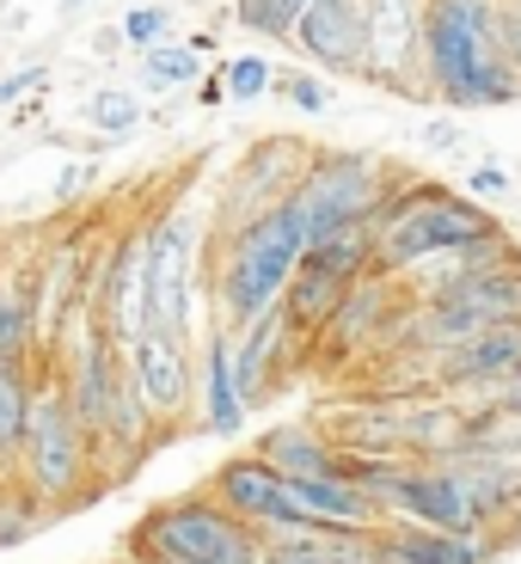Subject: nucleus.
<instances>
[{
  "mask_svg": "<svg viewBox=\"0 0 521 564\" xmlns=\"http://www.w3.org/2000/svg\"><path fill=\"white\" fill-rule=\"evenodd\" d=\"M423 86L448 111H497L521 99L503 0H430L423 7Z\"/></svg>",
  "mask_w": 521,
  "mask_h": 564,
  "instance_id": "f257e3e1",
  "label": "nucleus"
},
{
  "mask_svg": "<svg viewBox=\"0 0 521 564\" xmlns=\"http://www.w3.org/2000/svg\"><path fill=\"white\" fill-rule=\"evenodd\" d=\"M301 258H307V221L301 203H276L270 215L221 234V270H215V325L246 332L252 319H264L270 307H282L289 282H295Z\"/></svg>",
  "mask_w": 521,
  "mask_h": 564,
  "instance_id": "f03ea898",
  "label": "nucleus"
},
{
  "mask_svg": "<svg viewBox=\"0 0 521 564\" xmlns=\"http://www.w3.org/2000/svg\"><path fill=\"white\" fill-rule=\"evenodd\" d=\"M497 215L473 203L466 191H442V184H393L387 203L375 209V270L381 276H411L430 258H448L460 246L497 234Z\"/></svg>",
  "mask_w": 521,
  "mask_h": 564,
  "instance_id": "7ed1b4c3",
  "label": "nucleus"
},
{
  "mask_svg": "<svg viewBox=\"0 0 521 564\" xmlns=\"http://www.w3.org/2000/svg\"><path fill=\"white\" fill-rule=\"evenodd\" d=\"M13 473L56 509V516L99 503V491H111V485H105V466H99V442H93V430L74 417L68 393H62V381L50 375V368H43V393H37V411H31V436H25V454H19Z\"/></svg>",
  "mask_w": 521,
  "mask_h": 564,
  "instance_id": "20e7f679",
  "label": "nucleus"
},
{
  "mask_svg": "<svg viewBox=\"0 0 521 564\" xmlns=\"http://www.w3.org/2000/svg\"><path fill=\"white\" fill-rule=\"evenodd\" d=\"M129 552L148 564H264V534L203 491L154 503L129 528Z\"/></svg>",
  "mask_w": 521,
  "mask_h": 564,
  "instance_id": "39448f33",
  "label": "nucleus"
},
{
  "mask_svg": "<svg viewBox=\"0 0 521 564\" xmlns=\"http://www.w3.org/2000/svg\"><path fill=\"white\" fill-rule=\"evenodd\" d=\"M387 191H393V172L375 154H356V148L313 154L307 178H301V191H295L301 221H307V246L325 240V234H338V227H350V221H375Z\"/></svg>",
  "mask_w": 521,
  "mask_h": 564,
  "instance_id": "423d86ee",
  "label": "nucleus"
},
{
  "mask_svg": "<svg viewBox=\"0 0 521 564\" xmlns=\"http://www.w3.org/2000/svg\"><path fill=\"white\" fill-rule=\"evenodd\" d=\"M497 325H521V264H503L491 276H473L448 295L423 301V313L411 319V338L436 356L479 338V332H497Z\"/></svg>",
  "mask_w": 521,
  "mask_h": 564,
  "instance_id": "0eeeda50",
  "label": "nucleus"
},
{
  "mask_svg": "<svg viewBox=\"0 0 521 564\" xmlns=\"http://www.w3.org/2000/svg\"><path fill=\"white\" fill-rule=\"evenodd\" d=\"M307 160H313V148H307V141H295V135L258 141L252 154H240V166L227 172L221 197H215V227L234 234V227L270 215L276 203H289L301 191V178H307Z\"/></svg>",
  "mask_w": 521,
  "mask_h": 564,
  "instance_id": "6e6552de",
  "label": "nucleus"
},
{
  "mask_svg": "<svg viewBox=\"0 0 521 564\" xmlns=\"http://www.w3.org/2000/svg\"><path fill=\"white\" fill-rule=\"evenodd\" d=\"M99 313L105 338L129 356V344L154 325V221L117 234L111 252H105V276H99Z\"/></svg>",
  "mask_w": 521,
  "mask_h": 564,
  "instance_id": "1a4fd4ad",
  "label": "nucleus"
},
{
  "mask_svg": "<svg viewBox=\"0 0 521 564\" xmlns=\"http://www.w3.org/2000/svg\"><path fill=\"white\" fill-rule=\"evenodd\" d=\"M381 509L387 522H405V528H442V534H491L466 491V479L454 473L448 460L423 466V460H405L393 479L381 485Z\"/></svg>",
  "mask_w": 521,
  "mask_h": 564,
  "instance_id": "9d476101",
  "label": "nucleus"
},
{
  "mask_svg": "<svg viewBox=\"0 0 521 564\" xmlns=\"http://www.w3.org/2000/svg\"><path fill=\"white\" fill-rule=\"evenodd\" d=\"M197 246L203 215L191 203H172L154 221V325L172 338H191L197 325Z\"/></svg>",
  "mask_w": 521,
  "mask_h": 564,
  "instance_id": "9b49d317",
  "label": "nucleus"
},
{
  "mask_svg": "<svg viewBox=\"0 0 521 564\" xmlns=\"http://www.w3.org/2000/svg\"><path fill=\"white\" fill-rule=\"evenodd\" d=\"M423 7L430 0H362V80L411 93L423 62Z\"/></svg>",
  "mask_w": 521,
  "mask_h": 564,
  "instance_id": "f8f14e48",
  "label": "nucleus"
},
{
  "mask_svg": "<svg viewBox=\"0 0 521 564\" xmlns=\"http://www.w3.org/2000/svg\"><path fill=\"white\" fill-rule=\"evenodd\" d=\"M129 368H135L148 411L160 417V430H184L197 411V362H191V338H172L160 325H148L129 344Z\"/></svg>",
  "mask_w": 521,
  "mask_h": 564,
  "instance_id": "ddd939ff",
  "label": "nucleus"
},
{
  "mask_svg": "<svg viewBox=\"0 0 521 564\" xmlns=\"http://www.w3.org/2000/svg\"><path fill=\"white\" fill-rule=\"evenodd\" d=\"M209 497L227 516H240L246 528H258V534H289V528H301L295 503H289V479H282L264 454H234V460H221V473L209 479Z\"/></svg>",
  "mask_w": 521,
  "mask_h": 564,
  "instance_id": "4468645a",
  "label": "nucleus"
},
{
  "mask_svg": "<svg viewBox=\"0 0 521 564\" xmlns=\"http://www.w3.org/2000/svg\"><path fill=\"white\" fill-rule=\"evenodd\" d=\"M515 375H521V325H497V332H479V338L430 356V393L442 399L485 393V387L515 381Z\"/></svg>",
  "mask_w": 521,
  "mask_h": 564,
  "instance_id": "2eb2a0df",
  "label": "nucleus"
},
{
  "mask_svg": "<svg viewBox=\"0 0 521 564\" xmlns=\"http://www.w3.org/2000/svg\"><path fill=\"white\" fill-rule=\"evenodd\" d=\"M246 393H240V368H234V332L215 325L197 350V436H240L246 430Z\"/></svg>",
  "mask_w": 521,
  "mask_h": 564,
  "instance_id": "dca6fc26",
  "label": "nucleus"
},
{
  "mask_svg": "<svg viewBox=\"0 0 521 564\" xmlns=\"http://www.w3.org/2000/svg\"><path fill=\"white\" fill-rule=\"evenodd\" d=\"M313 74H362V0H313L289 37Z\"/></svg>",
  "mask_w": 521,
  "mask_h": 564,
  "instance_id": "f3484780",
  "label": "nucleus"
},
{
  "mask_svg": "<svg viewBox=\"0 0 521 564\" xmlns=\"http://www.w3.org/2000/svg\"><path fill=\"white\" fill-rule=\"evenodd\" d=\"M289 503H295L301 528H350V534L387 528V509L350 479H289Z\"/></svg>",
  "mask_w": 521,
  "mask_h": 564,
  "instance_id": "a211bd4d",
  "label": "nucleus"
},
{
  "mask_svg": "<svg viewBox=\"0 0 521 564\" xmlns=\"http://www.w3.org/2000/svg\"><path fill=\"white\" fill-rule=\"evenodd\" d=\"M295 344H301V332H295V319H289V307H270L264 319L234 332V368H240L246 405H258V399L276 387V375H282V362L295 356Z\"/></svg>",
  "mask_w": 521,
  "mask_h": 564,
  "instance_id": "6ab92c4d",
  "label": "nucleus"
},
{
  "mask_svg": "<svg viewBox=\"0 0 521 564\" xmlns=\"http://www.w3.org/2000/svg\"><path fill=\"white\" fill-rule=\"evenodd\" d=\"M387 564H503V534H442V528H381Z\"/></svg>",
  "mask_w": 521,
  "mask_h": 564,
  "instance_id": "aec40b11",
  "label": "nucleus"
},
{
  "mask_svg": "<svg viewBox=\"0 0 521 564\" xmlns=\"http://www.w3.org/2000/svg\"><path fill=\"white\" fill-rule=\"evenodd\" d=\"M393 313H399V289H393V276H381V270H368L362 282H350V295L338 301V313L325 319V332L319 338L332 344V356H350V350H362L381 325H393Z\"/></svg>",
  "mask_w": 521,
  "mask_h": 564,
  "instance_id": "412c9836",
  "label": "nucleus"
},
{
  "mask_svg": "<svg viewBox=\"0 0 521 564\" xmlns=\"http://www.w3.org/2000/svg\"><path fill=\"white\" fill-rule=\"evenodd\" d=\"M252 454H264L282 479H344V448L319 423H276L258 436Z\"/></svg>",
  "mask_w": 521,
  "mask_h": 564,
  "instance_id": "4be33fe9",
  "label": "nucleus"
},
{
  "mask_svg": "<svg viewBox=\"0 0 521 564\" xmlns=\"http://www.w3.org/2000/svg\"><path fill=\"white\" fill-rule=\"evenodd\" d=\"M264 564H387V558H381V534L289 528V534H264Z\"/></svg>",
  "mask_w": 521,
  "mask_h": 564,
  "instance_id": "5701e85b",
  "label": "nucleus"
},
{
  "mask_svg": "<svg viewBox=\"0 0 521 564\" xmlns=\"http://www.w3.org/2000/svg\"><path fill=\"white\" fill-rule=\"evenodd\" d=\"M503 264H521V258H515V246H509V234L497 227V234H485V240L460 246V252H448V258H430L423 270H411V276H399V282H411V289H423V301H436V295H448V289H460V282H473V276H491V270H503Z\"/></svg>",
  "mask_w": 521,
  "mask_h": 564,
  "instance_id": "b1692460",
  "label": "nucleus"
},
{
  "mask_svg": "<svg viewBox=\"0 0 521 564\" xmlns=\"http://www.w3.org/2000/svg\"><path fill=\"white\" fill-rule=\"evenodd\" d=\"M37 393H43V362H19V356H0V466H7V473H13L19 454H25Z\"/></svg>",
  "mask_w": 521,
  "mask_h": 564,
  "instance_id": "393cba45",
  "label": "nucleus"
},
{
  "mask_svg": "<svg viewBox=\"0 0 521 564\" xmlns=\"http://www.w3.org/2000/svg\"><path fill=\"white\" fill-rule=\"evenodd\" d=\"M301 264L325 270V276L344 282V289H350V282H362L368 270H375V221H350V227H338V234L313 240Z\"/></svg>",
  "mask_w": 521,
  "mask_h": 564,
  "instance_id": "a878e982",
  "label": "nucleus"
},
{
  "mask_svg": "<svg viewBox=\"0 0 521 564\" xmlns=\"http://www.w3.org/2000/svg\"><path fill=\"white\" fill-rule=\"evenodd\" d=\"M0 356H19V362H37L43 338H37V295H31V276H0Z\"/></svg>",
  "mask_w": 521,
  "mask_h": 564,
  "instance_id": "bb28decb",
  "label": "nucleus"
},
{
  "mask_svg": "<svg viewBox=\"0 0 521 564\" xmlns=\"http://www.w3.org/2000/svg\"><path fill=\"white\" fill-rule=\"evenodd\" d=\"M344 295H350L344 282H332L325 270L301 264V270H295V282H289V295H282V307H289V319H295L301 338H319L325 319L338 313V301H344Z\"/></svg>",
  "mask_w": 521,
  "mask_h": 564,
  "instance_id": "cd10ccee",
  "label": "nucleus"
},
{
  "mask_svg": "<svg viewBox=\"0 0 521 564\" xmlns=\"http://www.w3.org/2000/svg\"><path fill=\"white\" fill-rule=\"evenodd\" d=\"M50 522H56V509L43 503V497L31 491L19 473H0V552H13V546H25V540H37Z\"/></svg>",
  "mask_w": 521,
  "mask_h": 564,
  "instance_id": "c85d7f7f",
  "label": "nucleus"
},
{
  "mask_svg": "<svg viewBox=\"0 0 521 564\" xmlns=\"http://www.w3.org/2000/svg\"><path fill=\"white\" fill-rule=\"evenodd\" d=\"M203 74H209V62L191 43H160V50L141 56V86L148 93H191V86H203Z\"/></svg>",
  "mask_w": 521,
  "mask_h": 564,
  "instance_id": "c756f323",
  "label": "nucleus"
},
{
  "mask_svg": "<svg viewBox=\"0 0 521 564\" xmlns=\"http://www.w3.org/2000/svg\"><path fill=\"white\" fill-rule=\"evenodd\" d=\"M276 62L270 56H227L221 62V86H227V105H258L276 93Z\"/></svg>",
  "mask_w": 521,
  "mask_h": 564,
  "instance_id": "7c9ffc66",
  "label": "nucleus"
},
{
  "mask_svg": "<svg viewBox=\"0 0 521 564\" xmlns=\"http://www.w3.org/2000/svg\"><path fill=\"white\" fill-rule=\"evenodd\" d=\"M117 31H123V43L135 50V56H148V50H160V43H178V7H160V0L129 7Z\"/></svg>",
  "mask_w": 521,
  "mask_h": 564,
  "instance_id": "2f4dec72",
  "label": "nucleus"
},
{
  "mask_svg": "<svg viewBox=\"0 0 521 564\" xmlns=\"http://www.w3.org/2000/svg\"><path fill=\"white\" fill-rule=\"evenodd\" d=\"M86 123L99 129V135H129V129L148 123V105H141V93H129V86H105V93H93V105H86Z\"/></svg>",
  "mask_w": 521,
  "mask_h": 564,
  "instance_id": "473e14b6",
  "label": "nucleus"
},
{
  "mask_svg": "<svg viewBox=\"0 0 521 564\" xmlns=\"http://www.w3.org/2000/svg\"><path fill=\"white\" fill-rule=\"evenodd\" d=\"M234 7H240V25L246 31H258V37H270V43H289L295 37V19L307 13L313 0H234Z\"/></svg>",
  "mask_w": 521,
  "mask_h": 564,
  "instance_id": "72a5a7b5",
  "label": "nucleus"
},
{
  "mask_svg": "<svg viewBox=\"0 0 521 564\" xmlns=\"http://www.w3.org/2000/svg\"><path fill=\"white\" fill-rule=\"evenodd\" d=\"M276 93H282L289 105H295V111H307V117H325L332 105H338V86L325 80V74H313V68L282 74V80H276Z\"/></svg>",
  "mask_w": 521,
  "mask_h": 564,
  "instance_id": "f704fd0d",
  "label": "nucleus"
},
{
  "mask_svg": "<svg viewBox=\"0 0 521 564\" xmlns=\"http://www.w3.org/2000/svg\"><path fill=\"white\" fill-rule=\"evenodd\" d=\"M43 86H50V62H25V68L0 74V111L7 105H37Z\"/></svg>",
  "mask_w": 521,
  "mask_h": 564,
  "instance_id": "c9c22d12",
  "label": "nucleus"
},
{
  "mask_svg": "<svg viewBox=\"0 0 521 564\" xmlns=\"http://www.w3.org/2000/svg\"><path fill=\"white\" fill-rule=\"evenodd\" d=\"M466 197H473V203H479V197H509V172L473 166V172H466Z\"/></svg>",
  "mask_w": 521,
  "mask_h": 564,
  "instance_id": "e433bc0d",
  "label": "nucleus"
},
{
  "mask_svg": "<svg viewBox=\"0 0 521 564\" xmlns=\"http://www.w3.org/2000/svg\"><path fill=\"white\" fill-rule=\"evenodd\" d=\"M417 141H423V148H460V123H448V117H436V123H423L417 129Z\"/></svg>",
  "mask_w": 521,
  "mask_h": 564,
  "instance_id": "4c0bfd02",
  "label": "nucleus"
},
{
  "mask_svg": "<svg viewBox=\"0 0 521 564\" xmlns=\"http://www.w3.org/2000/svg\"><path fill=\"white\" fill-rule=\"evenodd\" d=\"M80 191H86V166H62V172H56V203L80 197Z\"/></svg>",
  "mask_w": 521,
  "mask_h": 564,
  "instance_id": "58836bf2",
  "label": "nucleus"
},
{
  "mask_svg": "<svg viewBox=\"0 0 521 564\" xmlns=\"http://www.w3.org/2000/svg\"><path fill=\"white\" fill-rule=\"evenodd\" d=\"M197 99H203V105H221V99H227V86H221V68H209V74H203Z\"/></svg>",
  "mask_w": 521,
  "mask_h": 564,
  "instance_id": "ea45409f",
  "label": "nucleus"
},
{
  "mask_svg": "<svg viewBox=\"0 0 521 564\" xmlns=\"http://www.w3.org/2000/svg\"><path fill=\"white\" fill-rule=\"evenodd\" d=\"M111 564H148V558H135V552H129V546H123V552H117V558H111Z\"/></svg>",
  "mask_w": 521,
  "mask_h": 564,
  "instance_id": "a19ab883",
  "label": "nucleus"
},
{
  "mask_svg": "<svg viewBox=\"0 0 521 564\" xmlns=\"http://www.w3.org/2000/svg\"><path fill=\"white\" fill-rule=\"evenodd\" d=\"M80 7H86V0H62V13H80Z\"/></svg>",
  "mask_w": 521,
  "mask_h": 564,
  "instance_id": "79ce46f5",
  "label": "nucleus"
},
{
  "mask_svg": "<svg viewBox=\"0 0 521 564\" xmlns=\"http://www.w3.org/2000/svg\"><path fill=\"white\" fill-rule=\"evenodd\" d=\"M0 473H7V466H0Z\"/></svg>",
  "mask_w": 521,
  "mask_h": 564,
  "instance_id": "37998d69",
  "label": "nucleus"
}]
</instances>
